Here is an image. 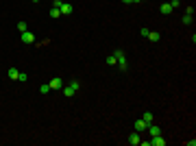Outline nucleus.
<instances>
[{
  "mask_svg": "<svg viewBox=\"0 0 196 146\" xmlns=\"http://www.w3.org/2000/svg\"><path fill=\"white\" fill-rule=\"evenodd\" d=\"M170 7H172V9H179V7H181V0H170Z\"/></svg>",
  "mask_w": 196,
  "mask_h": 146,
  "instance_id": "nucleus-19",
  "label": "nucleus"
},
{
  "mask_svg": "<svg viewBox=\"0 0 196 146\" xmlns=\"http://www.w3.org/2000/svg\"><path fill=\"white\" fill-rule=\"evenodd\" d=\"M133 2H142V0H133Z\"/></svg>",
  "mask_w": 196,
  "mask_h": 146,
  "instance_id": "nucleus-24",
  "label": "nucleus"
},
{
  "mask_svg": "<svg viewBox=\"0 0 196 146\" xmlns=\"http://www.w3.org/2000/svg\"><path fill=\"white\" fill-rule=\"evenodd\" d=\"M172 11H174V9L170 7V2H166V4H161V13H163V15H172Z\"/></svg>",
  "mask_w": 196,
  "mask_h": 146,
  "instance_id": "nucleus-11",
  "label": "nucleus"
},
{
  "mask_svg": "<svg viewBox=\"0 0 196 146\" xmlns=\"http://www.w3.org/2000/svg\"><path fill=\"white\" fill-rule=\"evenodd\" d=\"M48 85H50V90H52V92H54V90H63V79H59V76H54V79L50 81Z\"/></svg>",
  "mask_w": 196,
  "mask_h": 146,
  "instance_id": "nucleus-3",
  "label": "nucleus"
},
{
  "mask_svg": "<svg viewBox=\"0 0 196 146\" xmlns=\"http://www.w3.org/2000/svg\"><path fill=\"white\" fill-rule=\"evenodd\" d=\"M113 57H116V61H118V68L124 72V70L129 68V63H126V55H124L122 50H113Z\"/></svg>",
  "mask_w": 196,
  "mask_h": 146,
  "instance_id": "nucleus-1",
  "label": "nucleus"
},
{
  "mask_svg": "<svg viewBox=\"0 0 196 146\" xmlns=\"http://www.w3.org/2000/svg\"><path fill=\"white\" fill-rule=\"evenodd\" d=\"M146 127H148V122H144L142 118H140V120H135V131H137V133L146 131Z\"/></svg>",
  "mask_w": 196,
  "mask_h": 146,
  "instance_id": "nucleus-9",
  "label": "nucleus"
},
{
  "mask_svg": "<svg viewBox=\"0 0 196 146\" xmlns=\"http://www.w3.org/2000/svg\"><path fill=\"white\" fill-rule=\"evenodd\" d=\"M79 87H81V83H79V81H72L68 87H63V94H65V98H72L76 92H79Z\"/></svg>",
  "mask_w": 196,
  "mask_h": 146,
  "instance_id": "nucleus-2",
  "label": "nucleus"
},
{
  "mask_svg": "<svg viewBox=\"0 0 196 146\" xmlns=\"http://www.w3.org/2000/svg\"><path fill=\"white\" fill-rule=\"evenodd\" d=\"M192 20H194V15H188V13H185L181 22H183V24H192Z\"/></svg>",
  "mask_w": 196,
  "mask_h": 146,
  "instance_id": "nucleus-15",
  "label": "nucleus"
},
{
  "mask_svg": "<svg viewBox=\"0 0 196 146\" xmlns=\"http://www.w3.org/2000/svg\"><path fill=\"white\" fill-rule=\"evenodd\" d=\"M39 92H42V94H48V92H50V85H48V83L39 85Z\"/></svg>",
  "mask_w": 196,
  "mask_h": 146,
  "instance_id": "nucleus-18",
  "label": "nucleus"
},
{
  "mask_svg": "<svg viewBox=\"0 0 196 146\" xmlns=\"http://www.w3.org/2000/svg\"><path fill=\"white\" fill-rule=\"evenodd\" d=\"M146 39H150V42H159V39H161V35H159L157 31H150V33H148V37H146Z\"/></svg>",
  "mask_w": 196,
  "mask_h": 146,
  "instance_id": "nucleus-12",
  "label": "nucleus"
},
{
  "mask_svg": "<svg viewBox=\"0 0 196 146\" xmlns=\"http://www.w3.org/2000/svg\"><path fill=\"white\" fill-rule=\"evenodd\" d=\"M142 120H144V122H148V124H150V122H155V116H152L150 111H144V116H142Z\"/></svg>",
  "mask_w": 196,
  "mask_h": 146,
  "instance_id": "nucleus-13",
  "label": "nucleus"
},
{
  "mask_svg": "<svg viewBox=\"0 0 196 146\" xmlns=\"http://www.w3.org/2000/svg\"><path fill=\"white\" fill-rule=\"evenodd\" d=\"M185 13H188V15H194V7H192V4H190V7H188V9H185Z\"/></svg>",
  "mask_w": 196,
  "mask_h": 146,
  "instance_id": "nucleus-21",
  "label": "nucleus"
},
{
  "mask_svg": "<svg viewBox=\"0 0 196 146\" xmlns=\"http://www.w3.org/2000/svg\"><path fill=\"white\" fill-rule=\"evenodd\" d=\"M122 2H124V4H131V2H133V0H122Z\"/></svg>",
  "mask_w": 196,
  "mask_h": 146,
  "instance_id": "nucleus-23",
  "label": "nucleus"
},
{
  "mask_svg": "<svg viewBox=\"0 0 196 146\" xmlns=\"http://www.w3.org/2000/svg\"><path fill=\"white\" fill-rule=\"evenodd\" d=\"M148 144L150 146H166V140H163L161 135H155L152 140H148Z\"/></svg>",
  "mask_w": 196,
  "mask_h": 146,
  "instance_id": "nucleus-8",
  "label": "nucleus"
},
{
  "mask_svg": "<svg viewBox=\"0 0 196 146\" xmlns=\"http://www.w3.org/2000/svg\"><path fill=\"white\" fill-rule=\"evenodd\" d=\"M18 81H22V83H24V81H28V76H26L24 72H20V79H18Z\"/></svg>",
  "mask_w": 196,
  "mask_h": 146,
  "instance_id": "nucleus-22",
  "label": "nucleus"
},
{
  "mask_svg": "<svg viewBox=\"0 0 196 146\" xmlns=\"http://www.w3.org/2000/svg\"><path fill=\"white\" fill-rule=\"evenodd\" d=\"M146 131L152 135V138H155V135H161V129H159V124H155V122H150V124H148Z\"/></svg>",
  "mask_w": 196,
  "mask_h": 146,
  "instance_id": "nucleus-5",
  "label": "nucleus"
},
{
  "mask_svg": "<svg viewBox=\"0 0 196 146\" xmlns=\"http://www.w3.org/2000/svg\"><path fill=\"white\" fill-rule=\"evenodd\" d=\"M129 144H131V146H140V144H142V140H140V133H137V131H133V133L129 135Z\"/></svg>",
  "mask_w": 196,
  "mask_h": 146,
  "instance_id": "nucleus-6",
  "label": "nucleus"
},
{
  "mask_svg": "<svg viewBox=\"0 0 196 146\" xmlns=\"http://www.w3.org/2000/svg\"><path fill=\"white\" fill-rule=\"evenodd\" d=\"M50 18H61V11H59L57 7H52V9H50Z\"/></svg>",
  "mask_w": 196,
  "mask_h": 146,
  "instance_id": "nucleus-14",
  "label": "nucleus"
},
{
  "mask_svg": "<svg viewBox=\"0 0 196 146\" xmlns=\"http://www.w3.org/2000/svg\"><path fill=\"white\" fill-rule=\"evenodd\" d=\"M18 31H20V33H24V31H28V26H26V22H18Z\"/></svg>",
  "mask_w": 196,
  "mask_h": 146,
  "instance_id": "nucleus-16",
  "label": "nucleus"
},
{
  "mask_svg": "<svg viewBox=\"0 0 196 146\" xmlns=\"http://www.w3.org/2000/svg\"><path fill=\"white\" fill-rule=\"evenodd\" d=\"M148 33H150V31H148L146 26H144V29H140V35H142V37H148Z\"/></svg>",
  "mask_w": 196,
  "mask_h": 146,
  "instance_id": "nucleus-20",
  "label": "nucleus"
},
{
  "mask_svg": "<svg viewBox=\"0 0 196 146\" xmlns=\"http://www.w3.org/2000/svg\"><path fill=\"white\" fill-rule=\"evenodd\" d=\"M7 74H9V79H11V81H18V79H20L18 68H9V72H7Z\"/></svg>",
  "mask_w": 196,
  "mask_h": 146,
  "instance_id": "nucleus-10",
  "label": "nucleus"
},
{
  "mask_svg": "<svg viewBox=\"0 0 196 146\" xmlns=\"http://www.w3.org/2000/svg\"><path fill=\"white\" fill-rule=\"evenodd\" d=\"M107 65H118V61H116V57H113V55H109V57H107Z\"/></svg>",
  "mask_w": 196,
  "mask_h": 146,
  "instance_id": "nucleus-17",
  "label": "nucleus"
},
{
  "mask_svg": "<svg viewBox=\"0 0 196 146\" xmlns=\"http://www.w3.org/2000/svg\"><path fill=\"white\" fill-rule=\"evenodd\" d=\"M59 11H61V15H70V13H72L74 9H72V4H68V2H61Z\"/></svg>",
  "mask_w": 196,
  "mask_h": 146,
  "instance_id": "nucleus-7",
  "label": "nucleus"
},
{
  "mask_svg": "<svg viewBox=\"0 0 196 146\" xmlns=\"http://www.w3.org/2000/svg\"><path fill=\"white\" fill-rule=\"evenodd\" d=\"M20 39H22L24 44H33V42H35V35H33L31 31H24V33L20 35Z\"/></svg>",
  "mask_w": 196,
  "mask_h": 146,
  "instance_id": "nucleus-4",
  "label": "nucleus"
}]
</instances>
